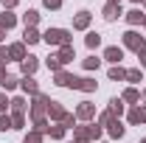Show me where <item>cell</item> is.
Masks as SVG:
<instances>
[{"label":"cell","mask_w":146,"mask_h":143,"mask_svg":"<svg viewBox=\"0 0 146 143\" xmlns=\"http://www.w3.org/2000/svg\"><path fill=\"white\" fill-rule=\"evenodd\" d=\"M42 39L48 42V45H59V48H65V45H73L70 42V31H65V28H48Z\"/></svg>","instance_id":"6da1fadb"},{"label":"cell","mask_w":146,"mask_h":143,"mask_svg":"<svg viewBox=\"0 0 146 143\" xmlns=\"http://www.w3.org/2000/svg\"><path fill=\"white\" fill-rule=\"evenodd\" d=\"M73 135H76V140H82V143H87V140H96V138H101V126H76L73 129Z\"/></svg>","instance_id":"7a4b0ae2"},{"label":"cell","mask_w":146,"mask_h":143,"mask_svg":"<svg viewBox=\"0 0 146 143\" xmlns=\"http://www.w3.org/2000/svg\"><path fill=\"white\" fill-rule=\"evenodd\" d=\"M124 45H127V48H132L135 54L146 51V42H143V36L138 34V31H127V34H124Z\"/></svg>","instance_id":"3957f363"},{"label":"cell","mask_w":146,"mask_h":143,"mask_svg":"<svg viewBox=\"0 0 146 143\" xmlns=\"http://www.w3.org/2000/svg\"><path fill=\"white\" fill-rule=\"evenodd\" d=\"M93 115H96V107H93L90 101H82L79 109H76V118H82V121H90Z\"/></svg>","instance_id":"277c9868"},{"label":"cell","mask_w":146,"mask_h":143,"mask_svg":"<svg viewBox=\"0 0 146 143\" xmlns=\"http://www.w3.org/2000/svg\"><path fill=\"white\" fill-rule=\"evenodd\" d=\"M48 115H51V118H54V121H59V124H62V121H65V115H68V112H65V107H62V104H59V101H51V104H48Z\"/></svg>","instance_id":"5b68a950"},{"label":"cell","mask_w":146,"mask_h":143,"mask_svg":"<svg viewBox=\"0 0 146 143\" xmlns=\"http://www.w3.org/2000/svg\"><path fill=\"white\" fill-rule=\"evenodd\" d=\"M104 59H107V62H112V65H118V62L124 59V51H121L118 45H110L107 51H104Z\"/></svg>","instance_id":"8992f818"},{"label":"cell","mask_w":146,"mask_h":143,"mask_svg":"<svg viewBox=\"0 0 146 143\" xmlns=\"http://www.w3.org/2000/svg\"><path fill=\"white\" fill-rule=\"evenodd\" d=\"M70 87L73 90H82V93H93V90H96V81H93V79H73Z\"/></svg>","instance_id":"52a82bcc"},{"label":"cell","mask_w":146,"mask_h":143,"mask_svg":"<svg viewBox=\"0 0 146 143\" xmlns=\"http://www.w3.org/2000/svg\"><path fill=\"white\" fill-rule=\"evenodd\" d=\"M73 79H76V76H70L68 70H56V73H54V81L59 84V87H70Z\"/></svg>","instance_id":"ba28073f"},{"label":"cell","mask_w":146,"mask_h":143,"mask_svg":"<svg viewBox=\"0 0 146 143\" xmlns=\"http://www.w3.org/2000/svg\"><path fill=\"white\" fill-rule=\"evenodd\" d=\"M56 59H59L62 65H68V62H73V59H76V51H73V45H65V48H59V54H56Z\"/></svg>","instance_id":"9c48e42d"},{"label":"cell","mask_w":146,"mask_h":143,"mask_svg":"<svg viewBox=\"0 0 146 143\" xmlns=\"http://www.w3.org/2000/svg\"><path fill=\"white\" fill-rule=\"evenodd\" d=\"M90 25V11H79L76 17H73V28H79V31H84Z\"/></svg>","instance_id":"30bf717a"},{"label":"cell","mask_w":146,"mask_h":143,"mask_svg":"<svg viewBox=\"0 0 146 143\" xmlns=\"http://www.w3.org/2000/svg\"><path fill=\"white\" fill-rule=\"evenodd\" d=\"M36 68H39L36 56H25V59H23V73H25V76H34V73H36Z\"/></svg>","instance_id":"8fae6325"},{"label":"cell","mask_w":146,"mask_h":143,"mask_svg":"<svg viewBox=\"0 0 146 143\" xmlns=\"http://www.w3.org/2000/svg\"><path fill=\"white\" fill-rule=\"evenodd\" d=\"M129 124H146V107H132Z\"/></svg>","instance_id":"7c38bea8"},{"label":"cell","mask_w":146,"mask_h":143,"mask_svg":"<svg viewBox=\"0 0 146 143\" xmlns=\"http://www.w3.org/2000/svg\"><path fill=\"white\" fill-rule=\"evenodd\" d=\"M9 59H25V42H14L11 48H9Z\"/></svg>","instance_id":"4fadbf2b"},{"label":"cell","mask_w":146,"mask_h":143,"mask_svg":"<svg viewBox=\"0 0 146 143\" xmlns=\"http://www.w3.org/2000/svg\"><path fill=\"white\" fill-rule=\"evenodd\" d=\"M14 23H17V17H14L11 11H3V14H0V31H9V28H14Z\"/></svg>","instance_id":"5bb4252c"},{"label":"cell","mask_w":146,"mask_h":143,"mask_svg":"<svg viewBox=\"0 0 146 143\" xmlns=\"http://www.w3.org/2000/svg\"><path fill=\"white\" fill-rule=\"evenodd\" d=\"M39 39H42V34H39L36 28H25V34H23V42H25V45H36Z\"/></svg>","instance_id":"9a60e30c"},{"label":"cell","mask_w":146,"mask_h":143,"mask_svg":"<svg viewBox=\"0 0 146 143\" xmlns=\"http://www.w3.org/2000/svg\"><path fill=\"white\" fill-rule=\"evenodd\" d=\"M20 87L25 90V93H31V95H36V93H39V87H36V81H34V76H25V79L20 81Z\"/></svg>","instance_id":"2e32d148"},{"label":"cell","mask_w":146,"mask_h":143,"mask_svg":"<svg viewBox=\"0 0 146 143\" xmlns=\"http://www.w3.org/2000/svg\"><path fill=\"white\" fill-rule=\"evenodd\" d=\"M23 23H25V28H36V23H39V11H25L23 14Z\"/></svg>","instance_id":"e0dca14e"},{"label":"cell","mask_w":146,"mask_h":143,"mask_svg":"<svg viewBox=\"0 0 146 143\" xmlns=\"http://www.w3.org/2000/svg\"><path fill=\"white\" fill-rule=\"evenodd\" d=\"M121 14V6H115V3H107L104 6V20H115Z\"/></svg>","instance_id":"ac0fdd59"},{"label":"cell","mask_w":146,"mask_h":143,"mask_svg":"<svg viewBox=\"0 0 146 143\" xmlns=\"http://www.w3.org/2000/svg\"><path fill=\"white\" fill-rule=\"evenodd\" d=\"M110 112H112V118H118V115L124 112V101H121V98H112V101H110Z\"/></svg>","instance_id":"d6986e66"},{"label":"cell","mask_w":146,"mask_h":143,"mask_svg":"<svg viewBox=\"0 0 146 143\" xmlns=\"http://www.w3.org/2000/svg\"><path fill=\"white\" fill-rule=\"evenodd\" d=\"M127 23L129 25H138V23H143V14L138 9H132V11H127Z\"/></svg>","instance_id":"ffe728a7"},{"label":"cell","mask_w":146,"mask_h":143,"mask_svg":"<svg viewBox=\"0 0 146 143\" xmlns=\"http://www.w3.org/2000/svg\"><path fill=\"white\" fill-rule=\"evenodd\" d=\"M9 107H11V115H14V112H25V98H11Z\"/></svg>","instance_id":"44dd1931"},{"label":"cell","mask_w":146,"mask_h":143,"mask_svg":"<svg viewBox=\"0 0 146 143\" xmlns=\"http://www.w3.org/2000/svg\"><path fill=\"white\" fill-rule=\"evenodd\" d=\"M84 42H87V48H98V45H101V34H96V31H90V34L84 36Z\"/></svg>","instance_id":"7402d4cb"},{"label":"cell","mask_w":146,"mask_h":143,"mask_svg":"<svg viewBox=\"0 0 146 143\" xmlns=\"http://www.w3.org/2000/svg\"><path fill=\"white\" fill-rule=\"evenodd\" d=\"M6 129H14V121H11V115L0 112V132H6Z\"/></svg>","instance_id":"603a6c76"},{"label":"cell","mask_w":146,"mask_h":143,"mask_svg":"<svg viewBox=\"0 0 146 143\" xmlns=\"http://www.w3.org/2000/svg\"><path fill=\"white\" fill-rule=\"evenodd\" d=\"M110 79H112V81H121V79H127V70L115 65V68H110Z\"/></svg>","instance_id":"cb8c5ba5"},{"label":"cell","mask_w":146,"mask_h":143,"mask_svg":"<svg viewBox=\"0 0 146 143\" xmlns=\"http://www.w3.org/2000/svg\"><path fill=\"white\" fill-rule=\"evenodd\" d=\"M48 135H51V138H56V140H59V138H65V126H62V124L48 126Z\"/></svg>","instance_id":"d4e9b609"},{"label":"cell","mask_w":146,"mask_h":143,"mask_svg":"<svg viewBox=\"0 0 146 143\" xmlns=\"http://www.w3.org/2000/svg\"><path fill=\"white\" fill-rule=\"evenodd\" d=\"M121 101H141V93H138V90H135V87H129L127 93L121 95Z\"/></svg>","instance_id":"484cf974"},{"label":"cell","mask_w":146,"mask_h":143,"mask_svg":"<svg viewBox=\"0 0 146 143\" xmlns=\"http://www.w3.org/2000/svg\"><path fill=\"white\" fill-rule=\"evenodd\" d=\"M0 84H3V90H14L17 87V79H14V76H3Z\"/></svg>","instance_id":"4316f807"},{"label":"cell","mask_w":146,"mask_h":143,"mask_svg":"<svg viewBox=\"0 0 146 143\" xmlns=\"http://www.w3.org/2000/svg\"><path fill=\"white\" fill-rule=\"evenodd\" d=\"M110 135H112V138H121V135H124V126H121V121H112V124H110Z\"/></svg>","instance_id":"83f0119b"},{"label":"cell","mask_w":146,"mask_h":143,"mask_svg":"<svg viewBox=\"0 0 146 143\" xmlns=\"http://www.w3.org/2000/svg\"><path fill=\"white\" fill-rule=\"evenodd\" d=\"M23 143H42V132H36V129H34V132H28Z\"/></svg>","instance_id":"f1b7e54d"},{"label":"cell","mask_w":146,"mask_h":143,"mask_svg":"<svg viewBox=\"0 0 146 143\" xmlns=\"http://www.w3.org/2000/svg\"><path fill=\"white\" fill-rule=\"evenodd\" d=\"M98 65H101V59H96V56H87L84 59V68L87 70H98Z\"/></svg>","instance_id":"f546056e"},{"label":"cell","mask_w":146,"mask_h":143,"mask_svg":"<svg viewBox=\"0 0 146 143\" xmlns=\"http://www.w3.org/2000/svg\"><path fill=\"white\" fill-rule=\"evenodd\" d=\"M112 121H115V118H112V112H110V109H107V112H101V118H98V124H101V126H110Z\"/></svg>","instance_id":"4dcf8cb0"},{"label":"cell","mask_w":146,"mask_h":143,"mask_svg":"<svg viewBox=\"0 0 146 143\" xmlns=\"http://www.w3.org/2000/svg\"><path fill=\"white\" fill-rule=\"evenodd\" d=\"M11 121H14V129H20V126H25V115H23V112H14Z\"/></svg>","instance_id":"1f68e13d"},{"label":"cell","mask_w":146,"mask_h":143,"mask_svg":"<svg viewBox=\"0 0 146 143\" xmlns=\"http://www.w3.org/2000/svg\"><path fill=\"white\" fill-rule=\"evenodd\" d=\"M48 68H51V70H62V62H59V59H56V56H51V59H48Z\"/></svg>","instance_id":"d6a6232c"},{"label":"cell","mask_w":146,"mask_h":143,"mask_svg":"<svg viewBox=\"0 0 146 143\" xmlns=\"http://www.w3.org/2000/svg\"><path fill=\"white\" fill-rule=\"evenodd\" d=\"M127 79H129V81H141V70H138V68L127 70Z\"/></svg>","instance_id":"836d02e7"},{"label":"cell","mask_w":146,"mask_h":143,"mask_svg":"<svg viewBox=\"0 0 146 143\" xmlns=\"http://www.w3.org/2000/svg\"><path fill=\"white\" fill-rule=\"evenodd\" d=\"M9 107V98H6V93H0V112Z\"/></svg>","instance_id":"e575fe53"},{"label":"cell","mask_w":146,"mask_h":143,"mask_svg":"<svg viewBox=\"0 0 146 143\" xmlns=\"http://www.w3.org/2000/svg\"><path fill=\"white\" fill-rule=\"evenodd\" d=\"M0 62H9V48L0 45Z\"/></svg>","instance_id":"d590c367"},{"label":"cell","mask_w":146,"mask_h":143,"mask_svg":"<svg viewBox=\"0 0 146 143\" xmlns=\"http://www.w3.org/2000/svg\"><path fill=\"white\" fill-rule=\"evenodd\" d=\"M45 6H48V9H59V6H62V0H45Z\"/></svg>","instance_id":"8d00e7d4"},{"label":"cell","mask_w":146,"mask_h":143,"mask_svg":"<svg viewBox=\"0 0 146 143\" xmlns=\"http://www.w3.org/2000/svg\"><path fill=\"white\" fill-rule=\"evenodd\" d=\"M138 59H141V65H143V70H146V51H141V54H138Z\"/></svg>","instance_id":"74e56055"},{"label":"cell","mask_w":146,"mask_h":143,"mask_svg":"<svg viewBox=\"0 0 146 143\" xmlns=\"http://www.w3.org/2000/svg\"><path fill=\"white\" fill-rule=\"evenodd\" d=\"M11 6H17V0H3V9H11Z\"/></svg>","instance_id":"f35d334b"},{"label":"cell","mask_w":146,"mask_h":143,"mask_svg":"<svg viewBox=\"0 0 146 143\" xmlns=\"http://www.w3.org/2000/svg\"><path fill=\"white\" fill-rule=\"evenodd\" d=\"M3 76H9V73H6V62H0V79H3Z\"/></svg>","instance_id":"ab89813d"},{"label":"cell","mask_w":146,"mask_h":143,"mask_svg":"<svg viewBox=\"0 0 146 143\" xmlns=\"http://www.w3.org/2000/svg\"><path fill=\"white\" fill-rule=\"evenodd\" d=\"M107 3H115V6H121V0H107Z\"/></svg>","instance_id":"60d3db41"},{"label":"cell","mask_w":146,"mask_h":143,"mask_svg":"<svg viewBox=\"0 0 146 143\" xmlns=\"http://www.w3.org/2000/svg\"><path fill=\"white\" fill-rule=\"evenodd\" d=\"M141 98H143V101H146V90H143V93H141Z\"/></svg>","instance_id":"b9f144b4"},{"label":"cell","mask_w":146,"mask_h":143,"mask_svg":"<svg viewBox=\"0 0 146 143\" xmlns=\"http://www.w3.org/2000/svg\"><path fill=\"white\" fill-rule=\"evenodd\" d=\"M0 39H3V31H0Z\"/></svg>","instance_id":"7bdbcfd3"},{"label":"cell","mask_w":146,"mask_h":143,"mask_svg":"<svg viewBox=\"0 0 146 143\" xmlns=\"http://www.w3.org/2000/svg\"><path fill=\"white\" fill-rule=\"evenodd\" d=\"M141 143H146V138H143V140H141Z\"/></svg>","instance_id":"ee69618b"},{"label":"cell","mask_w":146,"mask_h":143,"mask_svg":"<svg viewBox=\"0 0 146 143\" xmlns=\"http://www.w3.org/2000/svg\"><path fill=\"white\" fill-rule=\"evenodd\" d=\"M135 3H141V0H135Z\"/></svg>","instance_id":"f6af8a7d"},{"label":"cell","mask_w":146,"mask_h":143,"mask_svg":"<svg viewBox=\"0 0 146 143\" xmlns=\"http://www.w3.org/2000/svg\"><path fill=\"white\" fill-rule=\"evenodd\" d=\"M143 25H146V20H143Z\"/></svg>","instance_id":"bcb514c9"},{"label":"cell","mask_w":146,"mask_h":143,"mask_svg":"<svg viewBox=\"0 0 146 143\" xmlns=\"http://www.w3.org/2000/svg\"><path fill=\"white\" fill-rule=\"evenodd\" d=\"M76 143H82V140H76Z\"/></svg>","instance_id":"7dc6e473"},{"label":"cell","mask_w":146,"mask_h":143,"mask_svg":"<svg viewBox=\"0 0 146 143\" xmlns=\"http://www.w3.org/2000/svg\"><path fill=\"white\" fill-rule=\"evenodd\" d=\"M143 3H146V0H143Z\"/></svg>","instance_id":"c3c4849f"}]
</instances>
